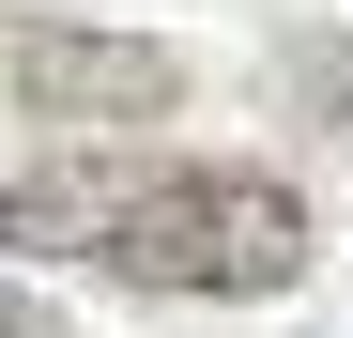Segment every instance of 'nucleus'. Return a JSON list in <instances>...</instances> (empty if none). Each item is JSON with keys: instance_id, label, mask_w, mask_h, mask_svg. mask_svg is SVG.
I'll return each mask as SVG.
<instances>
[{"instance_id": "f03ea898", "label": "nucleus", "mask_w": 353, "mask_h": 338, "mask_svg": "<svg viewBox=\"0 0 353 338\" xmlns=\"http://www.w3.org/2000/svg\"><path fill=\"white\" fill-rule=\"evenodd\" d=\"M0 92L31 123H154L185 92V62L154 31H0Z\"/></svg>"}, {"instance_id": "f257e3e1", "label": "nucleus", "mask_w": 353, "mask_h": 338, "mask_svg": "<svg viewBox=\"0 0 353 338\" xmlns=\"http://www.w3.org/2000/svg\"><path fill=\"white\" fill-rule=\"evenodd\" d=\"M0 246L139 277V292H292L307 200L276 169H215V154H46L0 185Z\"/></svg>"}, {"instance_id": "20e7f679", "label": "nucleus", "mask_w": 353, "mask_h": 338, "mask_svg": "<svg viewBox=\"0 0 353 338\" xmlns=\"http://www.w3.org/2000/svg\"><path fill=\"white\" fill-rule=\"evenodd\" d=\"M0 338H62V323H46V292H16V277H0Z\"/></svg>"}, {"instance_id": "7ed1b4c3", "label": "nucleus", "mask_w": 353, "mask_h": 338, "mask_svg": "<svg viewBox=\"0 0 353 338\" xmlns=\"http://www.w3.org/2000/svg\"><path fill=\"white\" fill-rule=\"evenodd\" d=\"M276 92L307 108V123H338V108H353V46H338V31H292V46H276Z\"/></svg>"}]
</instances>
